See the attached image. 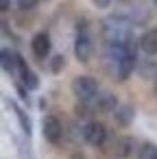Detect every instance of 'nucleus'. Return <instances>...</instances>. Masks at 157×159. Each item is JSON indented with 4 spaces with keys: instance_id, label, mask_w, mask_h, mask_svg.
I'll return each mask as SVG.
<instances>
[{
    "instance_id": "nucleus-6",
    "label": "nucleus",
    "mask_w": 157,
    "mask_h": 159,
    "mask_svg": "<svg viewBox=\"0 0 157 159\" xmlns=\"http://www.w3.org/2000/svg\"><path fill=\"white\" fill-rule=\"evenodd\" d=\"M107 152L116 159H127L131 152H133V137L124 135V137H113L111 146L107 148Z\"/></svg>"
},
{
    "instance_id": "nucleus-9",
    "label": "nucleus",
    "mask_w": 157,
    "mask_h": 159,
    "mask_svg": "<svg viewBox=\"0 0 157 159\" xmlns=\"http://www.w3.org/2000/svg\"><path fill=\"white\" fill-rule=\"evenodd\" d=\"M92 102H94L96 111H100V113H113V111H116V107L120 105V102H118V98H116L111 92H98V96H96Z\"/></svg>"
},
{
    "instance_id": "nucleus-23",
    "label": "nucleus",
    "mask_w": 157,
    "mask_h": 159,
    "mask_svg": "<svg viewBox=\"0 0 157 159\" xmlns=\"http://www.w3.org/2000/svg\"><path fill=\"white\" fill-rule=\"evenodd\" d=\"M153 7H155V9H157V0H153Z\"/></svg>"
},
{
    "instance_id": "nucleus-4",
    "label": "nucleus",
    "mask_w": 157,
    "mask_h": 159,
    "mask_svg": "<svg viewBox=\"0 0 157 159\" xmlns=\"http://www.w3.org/2000/svg\"><path fill=\"white\" fill-rule=\"evenodd\" d=\"M94 55V42L90 37V31H79L74 37V57L81 63H87Z\"/></svg>"
},
{
    "instance_id": "nucleus-5",
    "label": "nucleus",
    "mask_w": 157,
    "mask_h": 159,
    "mask_svg": "<svg viewBox=\"0 0 157 159\" xmlns=\"http://www.w3.org/2000/svg\"><path fill=\"white\" fill-rule=\"evenodd\" d=\"M42 135H44V139L50 142V144H59V142H61V137H63V126H61V122H59L57 116H46V118L42 120Z\"/></svg>"
},
{
    "instance_id": "nucleus-13",
    "label": "nucleus",
    "mask_w": 157,
    "mask_h": 159,
    "mask_svg": "<svg viewBox=\"0 0 157 159\" xmlns=\"http://www.w3.org/2000/svg\"><path fill=\"white\" fill-rule=\"evenodd\" d=\"M7 105L11 107V111L16 113V118H18V122H20V129H22V133L26 135V137H31V133H33V124H31V118H29V113L18 105V102H13V100H7Z\"/></svg>"
},
{
    "instance_id": "nucleus-20",
    "label": "nucleus",
    "mask_w": 157,
    "mask_h": 159,
    "mask_svg": "<svg viewBox=\"0 0 157 159\" xmlns=\"http://www.w3.org/2000/svg\"><path fill=\"white\" fill-rule=\"evenodd\" d=\"M11 9V0H0V11H9Z\"/></svg>"
},
{
    "instance_id": "nucleus-16",
    "label": "nucleus",
    "mask_w": 157,
    "mask_h": 159,
    "mask_svg": "<svg viewBox=\"0 0 157 159\" xmlns=\"http://www.w3.org/2000/svg\"><path fill=\"white\" fill-rule=\"evenodd\" d=\"M137 159H157V144H153V142L142 144L137 150Z\"/></svg>"
},
{
    "instance_id": "nucleus-11",
    "label": "nucleus",
    "mask_w": 157,
    "mask_h": 159,
    "mask_svg": "<svg viewBox=\"0 0 157 159\" xmlns=\"http://www.w3.org/2000/svg\"><path fill=\"white\" fill-rule=\"evenodd\" d=\"M137 42H140V50L144 55H148V57L157 55V29H146Z\"/></svg>"
},
{
    "instance_id": "nucleus-10",
    "label": "nucleus",
    "mask_w": 157,
    "mask_h": 159,
    "mask_svg": "<svg viewBox=\"0 0 157 159\" xmlns=\"http://www.w3.org/2000/svg\"><path fill=\"white\" fill-rule=\"evenodd\" d=\"M0 63H2V70L9 76H18V66H20V55L11 48H2L0 52Z\"/></svg>"
},
{
    "instance_id": "nucleus-1",
    "label": "nucleus",
    "mask_w": 157,
    "mask_h": 159,
    "mask_svg": "<svg viewBox=\"0 0 157 159\" xmlns=\"http://www.w3.org/2000/svg\"><path fill=\"white\" fill-rule=\"evenodd\" d=\"M133 22L129 16H122V13H111L103 20L100 24V33H103V39L105 44H124L133 37Z\"/></svg>"
},
{
    "instance_id": "nucleus-17",
    "label": "nucleus",
    "mask_w": 157,
    "mask_h": 159,
    "mask_svg": "<svg viewBox=\"0 0 157 159\" xmlns=\"http://www.w3.org/2000/svg\"><path fill=\"white\" fill-rule=\"evenodd\" d=\"M63 66H66V59H63V57H61V55H57V57H55V59H53V63H50V70H53V72H55V74H59V72H61V68H63Z\"/></svg>"
},
{
    "instance_id": "nucleus-18",
    "label": "nucleus",
    "mask_w": 157,
    "mask_h": 159,
    "mask_svg": "<svg viewBox=\"0 0 157 159\" xmlns=\"http://www.w3.org/2000/svg\"><path fill=\"white\" fill-rule=\"evenodd\" d=\"M39 0H18V9L20 11H29V9H35Z\"/></svg>"
},
{
    "instance_id": "nucleus-7",
    "label": "nucleus",
    "mask_w": 157,
    "mask_h": 159,
    "mask_svg": "<svg viewBox=\"0 0 157 159\" xmlns=\"http://www.w3.org/2000/svg\"><path fill=\"white\" fill-rule=\"evenodd\" d=\"M31 50H33V55L37 59H46L50 55V35L46 31L35 33L33 39H31Z\"/></svg>"
},
{
    "instance_id": "nucleus-22",
    "label": "nucleus",
    "mask_w": 157,
    "mask_h": 159,
    "mask_svg": "<svg viewBox=\"0 0 157 159\" xmlns=\"http://www.w3.org/2000/svg\"><path fill=\"white\" fill-rule=\"evenodd\" d=\"M153 89H155V94H157V79L153 81Z\"/></svg>"
},
{
    "instance_id": "nucleus-14",
    "label": "nucleus",
    "mask_w": 157,
    "mask_h": 159,
    "mask_svg": "<svg viewBox=\"0 0 157 159\" xmlns=\"http://www.w3.org/2000/svg\"><path fill=\"white\" fill-rule=\"evenodd\" d=\"M137 74L142 76V79H157V61H150V59H144V61H140L137 63Z\"/></svg>"
},
{
    "instance_id": "nucleus-8",
    "label": "nucleus",
    "mask_w": 157,
    "mask_h": 159,
    "mask_svg": "<svg viewBox=\"0 0 157 159\" xmlns=\"http://www.w3.org/2000/svg\"><path fill=\"white\" fill-rule=\"evenodd\" d=\"M18 79H20V83L29 89V92H33V89H37L39 87V79H37V74L29 68V63L20 57V66H18Z\"/></svg>"
},
{
    "instance_id": "nucleus-19",
    "label": "nucleus",
    "mask_w": 157,
    "mask_h": 159,
    "mask_svg": "<svg viewBox=\"0 0 157 159\" xmlns=\"http://www.w3.org/2000/svg\"><path fill=\"white\" fill-rule=\"evenodd\" d=\"M92 5L98 7V9H107V7L111 5V0H92Z\"/></svg>"
},
{
    "instance_id": "nucleus-2",
    "label": "nucleus",
    "mask_w": 157,
    "mask_h": 159,
    "mask_svg": "<svg viewBox=\"0 0 157 159\" xmlns=\"http://www.w3.org/2000/svg\"><path fill=\"white\" fill-rule=\"evenodd\" d=\"M72 94L76 96V100H94L100 92L98 81L94 76H76L72 79Z\"/></svg>"
},
{
    "instance_id": "nucleus-21",
    "label": "nucleus",
    "mask_w": 157,
    "mask_h": 159,
    "mask_svg": "<svg viewBox=\"0 0 157 159\" xmlns=\"http://www.w3.org/2000/svg\"><path fill=\"white\" fill-rule=\"evenodd\" d=\"M118 2H122V5H131L133 0H118Z\"/></svg>"
},
{
    "instance_id": "nucleus-12",
    "label": "nucleus",
    "mask_w": 157,
    "mask_h": 159,
    "mask_svg": "<svg viewBox=\"0 0 157 159\" xmlns=\"http://www.w3.org/2000/svg\"><path fill=\"white\" fill-rule=\"evenodd\" d=\"M133 118H135V107L129 105V102L118 105L116 111H113V120H116L118 126H129V124L133 122Z\"/></svg>"
},
{
    "instance_id": "nucleus-15",
    "label": "nucleus",
    "mask_w": 157,
    "mask_h": 159,
    "mask_svg": "<svg viewBox=\"0 0 157 159\" xmlns=\"http://www.w3.org/2000/svg\"><path fill=\"white\" fill-rule=\"evenodd\" d=\"M129 18H131L133 24H146V20H148V9H146L144 5H133V11L129 13Z\"/></svg>"
},
{
    "instance_id": "nucleus-3",
    "label": "nucleus",
    "mask_w": 157,
    "mask_h": 159,
    "mask_svg": "<svg viewBox=\"0 0 157 159\" xmlns=\"http://www.w3.org/2000/svg\"><path fill=\"white\" fill-rule=\"evenodd\" d=\"M107 135H109V133H107L105 124H103V122H96V120L85 122L83 129H81V137H83V142L90 144V146H105Z\"/></svg>"
}]
</instances>
